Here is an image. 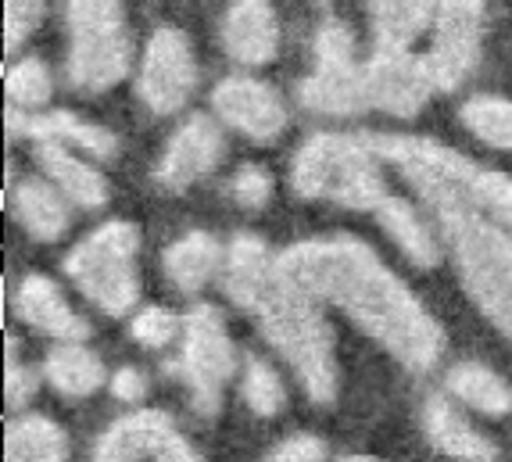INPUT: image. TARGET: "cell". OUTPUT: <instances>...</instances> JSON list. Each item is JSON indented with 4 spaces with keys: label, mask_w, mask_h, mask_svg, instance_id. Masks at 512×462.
I'll use <instances>...</instances> for the list:
<instances>
[{
    "label": "cell",
    "mask_w": 512,
    "mask_h": 462,
    "mask_svg": "<svg viewBox=\"0 0 512 462\" xmlns=\"http://www.w3.org/2000/svg\"><path fill=\"white\" fill-rule=\"evenodd\" d=\"M97 462H137V459H165V462H197L194 452L180 427L172 423L169 412L140 409L115 420L94 445Z\"/></svg>",
    "instance_id": "13"
},
{
    "label": "cell",
    "mask_w": 512,
    "mask_h": 462,
    "mask_svg": "<svg viewBox=\"0 0 512 462\" xmlns=\"http://www.w3.org/2000/svg\"><path fill=\"white\" fill-rule=\"evenodd\" d=\"M376 47H412L434 26V0H366Z\"/></svg>",
    "instance_id": "24"
},
{
    "label": "cell",
    "mask_w": 512,
    "mask_h": 462,
    "mask_svg": "<svg viewBox=\"0 0 512 462\" xmlns=\"http://www.w3.org/2000/svg\"><path fill=\"white\" fill-rule=\"evenodd\" d=\"M137 251V226L126 219H111L72 248V255L65 258V273L104 316H126L140 298Z\"/></svg>",
    "instance_id": "7"
},
{
    "label": "cell",
    "mask_w": 512,
    "mask_h": 462,
    "mask_svg": "<svg viewBox=\"0 0 512 462\" xmlns=\"http://www.w3.org/2000/svg\"><path fill=\"white\" fill-rule=\"evenodd\" d=\"M226 158V137L208 115H190L165 144L162 158L154 165V183L169 194L194 187L197 180H205L208 172H215Z\"/></svg>",
    "instance_id": "14"
},
{
    "label": "cell",
    "mask_w": 512,
    "mask_h": 462,
    "mask_svg": "<svg viewBox=\"0 0 512 462\" xmlns=\"http://www.w3.org/2000/svg\"><path fill=\"white\" fill-rule=\"evenodd\" d=\"M11 137H26V140H61V144L76 147V151L90 154L97 162H111L119 154V137L104 126L79 119L72 112H22V108H11L8 115Z\"/></svg>",
    "instance_id": "17"
},
{
    "label": "cell",
    "mask_w": 512,
    "mask_h": 462,
    "mask_svg": "<svg viewBox=\"0 0 512 462\" xmlns=\"http://www.w3.org/2000/svg\"><path fill=\"white\" fill-rule=\"evenodd\" d=\"M240 394H244V405H248L255 416H276V412H283V405H287L280 373L265 359H255V355H251L248 366H244Z\"/></svg>",
    "instance_id": "30"
},
{
    "label": "cell",
    "mask_w": 512,
    "mask_h": 462,
    "mask_svg": "<svg viewBox=\"0 0 512 462\" xmlns=\"http://www.w3.org/2000/svg\"><path fill=\"white\" fill-rule=\"evenodd\" d=\"M8 459H29V462H61L69 459V437L47 416H22L8 427L4 437Z\"/></svg>",
    "instance_id": "27"
},
{
    "label": "cell",
    "mask_w": 512,
    "mask_h": 462,
    "mask_svg": "<svg viewBox=\"0 0 512 462\" xmlns=\"http://www.w3.org/2000/svg\"><path fill=\"white\" fill-rule=\"evenodd\" d=\"M441 94L430 54H412L409 47H376L366 61V101L376 112L394 119H412Z\"/></svg>",
    "instance_id": "10"
},
{
    "label": "cell",
    "mask_w": 512,
    "mask_h": 462,
    "mask_svg": "<svg viewBox=\"0 0 512 462\" xmlns=\"http://www.w3.org/2000/svg\"><path fill=\"white\" fill-rule=\"evenodd\" d=\"M376 223L384 226V233L394 240V248L402 251L416 269H437L441 266V244H437L434 230L416 215V208L405 197L391 194L384 205L376 208Z\"/></svg>",
    "instance_id": "23"
},
{
    "label": "cell",
    "mask_w": 512,
    "mask_h": 462,
    "mask_svg": "<svg viewBox=\"0 0 512 462\" xmlns=\"http://www.w3.org/2000/svg\"><path fill=\"white\" fill-rule=\"evenodd\" d=\"M373 151L391 162L394 169L409 176H434L466 194L473 205H480L487 215H495L498 223L512 230V176L498 169H484V165L470 162L466 154L452 151V147L437 144L427 137H402V133H366Z\"/></svg>",
    "instance_id": "6"
},
{
    "label": "cell",
    "mask_w": 512,
    "mask_h": 462,
    "mask_svg": "<svg viewBox=\"0 0 512 462\" xmlns=\"http://www.w3.org/2000/svg\"><path fill=\"white\" fill-rule=\"evenodd\" d=\"M448 394H455L462 405L484 416H509L512 412V384L502 380L495 369L480 366V362H459L448 369Z\"/></svg>",
    "instance_id": "26"
},
{
    "label": "cell",
    "mask_w": 512,
    "mask_h": 462,
    "mask_svg": "<svg viewBox=\"0 0 512 462\" xmlns=\"http://www.w3.org/2000/svg\"><path fill=\"white\" fill-rule=\"evenodd\" d=\"M222 258H226V251L219 248V240H215L212 233L190 230L165 248L162 266L176 291L197 294V291H205L208 283H212V276L219 273Z\"/></svg>",
    "instance_id": "21"
},
{
    "label": "cell",
    "mask_w": 512,
    "mask_h": 462,
    "mask_svg": "<svg viewBox=\"0 0 512 462\" xmlns=\"http://www.w3.org/2000/svg\"><path fill=\"white\" fill-rule=\"evenodd\" d=\"M43 380L65 398H90L104 384V362L83 341H61L43 362Z\"/></svg>",
    "instance_id": "25"
},
{
    "label": "cell",
    "mask_w": 512,
    "mask_h": 462,
    "mask_svg": "<svg viewBox=\"0 0 512 462\" xmlns=\"http://www.w3.org/2000/svg\"><path fill=\"white\" fill-rule=\"evenodd\" d=\"M4 90H8V104L11 108H22V112H40L47 108L54 94L51 72L40 58H22L15 61L4 76Z\"/></svg>",
    "instance_id": "29"
},
{
    "label": "cell",
    "mask_w": 512,
    "mask_h": 462,
    "mask_svg": "<svg viewBox=\"0 0 512 462\" xmlns=\"http://www.w3.org/2000/svg\"><path fill=\"white\" fill-rule=\"evenodd\" d=\"M423 434H427V441L437 452L452 455V459H466V462L498 459L495 441H487L480 430H473L466 423V416L448 398H441V394H430L427 402H423Z\"/></svg>",
    "instance_id": "20"
},
{
    "label": "cell",
    "mask_w": 512,
    "mask_h": 462,
    "mask_svg": "<svg viewBox=\"0 0 512 462\" xmlns=\"http://www.w3.org/2000/svg\"><path fill=\"white\" fill-rule=\"evenodd\" d=\"M373 144L351 133H316L298 147L291 162V183L308 201H330L351 212H376L391 190L380 172Z\"/></svg>",
    "instance_id": "4"
},
{
    "label": "cell",
    "mask_w": 512,
    "mask_h": 462,
    "mask_svg": "<svg viewBox=\"0 0 512 462\" xmlns=\"http://www.w3.org/2000/svg\"><path fill=\"white\" fill-rule=\"evenodd\" d=\"M129 334L147 351L169 348V344L183 334V319H176L172 312H165V308H158V305L140 308L137 316H133V323H129Z\"/></svg>",
    "instance_id": "31"
},
{
    "label": "cell",
    "mask_w": 512,
    "mask_h": 462,
    "mask_svg": "<svg viewBox=\"0 0 512 462\" xmlns=\"http://www.w3.org/2000/svg\"><path fill=\"white\" fill-rule=\"evenodd\" d=\"M111 394H115L119 402H140L147 394V377L137 366H122L119 373L111 377Z\"/></svg>",
    "instance_id": "36"
},
{
    "label": "cell",
    "mask_w": 512,
    "mask_h": 462,
    "mask_svg": "<svg viewBox=\"0 0 512 462\" xmlns=\"http://www.w3.org/2000/svg\"><path fill=\"white\" fill-rule=\"evenodd\" d=\"M222 291L237 308L258 323L262 337L280 351L294 369L305 394L316 405L337 398V351L330 323L319 312V301L308 298L276 269L265 240L255 233H237L222 258Z\"/></svg>",
    "instance_id": "2"
},
{
    "label": "cell",
    "mask_w": 512,
    "mask_h": 462,
    "mask_svg": "<svg viewBox=\"0 0 512 462\" xmlns=\"http://www.w3.org/2000/svg\"><path fill=\"white\" fill-rule=\"evenodd\" d=\"M212 112L255 144H273L287 129V108H283L280 94L262 79L226 76L212 90Z\"/></svg>",
    "instance_id": "15"
},
{
    "label": "cell",
    "mask_w": 512,
    "mask_h": 462,
    "mask_svg": "<svg viewBox=\"0 0 512 462\" xmlns=\"http://www.w3.org/2000/svg\"><path fill=\"white\" fill-rule=\"evenodd\" d=\"M36 162H40L43 176L69 197L72 205L83 212H97L108 205V180L94 165H86L76 154V147L61 144V140H40L36 144Z\"/></svg>",
    "instance_id": "19"
},
{
    "label": "cell",
    "mask_w": 512,
    "mask_h": 462,
    "mask_svg": "<svg viewBox=\"0 0 512 462\" xmlns=\"http://www.w3.org/2000/svg\"><path fill=\"white\" fill-rule=\"evenodd\" d=\"M36 387H40V373H33V369H26V366H18V362L11 359L8 387H4V391H8V405H11V409H22V405L33 402Z\"/></svg>",
    "instance_id": "35"
},
{
    "label": "cell",
    "mask_w": 512,
    "mask_h": 462,
    "mask_svg": "<svg viewBox=\"0 0 512 462\" xmlns=\"http://www.w3.org/2000/svg\"><path fill=\"white\" fill-rule=\"evenodd\" d=\"M301 108L316 115L348 119L369 108L366 65L355 58V36L341 22H326L312 43V72L298 83Z\"/></svg>",
    "instance_id": "9"
},
{
    "label": "cell",
    "mask_w": 512,
    "mask_h": 462,
    "mask_svg": "<svg viewBox=\"0 0 512 462\" xmlns=\"http://www.w3.org/2000/svg\"><path fill=\"white\" fill-rule=\"evenodd\" d=\"M237 369V351L226 334V323L212 305H194L183 319L180 359L172 373L183 380L190 394V409L201 420H215L222 409V387Z\"/></svg>",
    "instance_id": "8"
},
{
    "label": "cell",
    "mask_w": 512,
    "mask_h": 462,
    "mask_svg": "<svg viewBox=\"0 0 512 462\" xmlns=\"http://www.w3.org/2000/svg\"><path fill=\"white\" fill-rule=\"evenodd\" d=\"M269 459H280V462H319V459H326V445L319 441V437H312V434H294V437H287V441H280V445L269 452Z\"/></svg>",
    "instance_id": "34"
},
{
    "label": "cell",
    "mask_w": 512,
    "mask_h": 462,
    "mask_svg": "<svg viewBox=\"0 0 512 462\" xmlns=\"http://www.w3.org/2000/svg\"><path fill=\"white\" fill-rule=\"evenodd\" d=\"M434 4L437 11L430 61H434L441 94H452L480 65L487 0H434Z\"/></svg>",
    "instance_id": "12"
},
{
    "label": "cell",
    "mask_w": 512,
    "mask_h": 462,
    "mask_svg": "<svg viewBox=\"0 0 512 462\" xmlns=\"http://www.w3.org/2000/svg\"><path fill=\"white\" fill-rule=\"evenodd\" d=\"M69 197L51 180H22L15 187V219L18 226L40 244H54L69 233Z\"/></svg>",
    "instance_id": "22"
},
{
    "label": "cell",
    "mask_w": 512,
    "mask_h": 462,
    "mask_svg": "<svg viewBox=\"0 0 512 462\" xmlns=\"http://www.w3.org/2000/svg\"><path fill=\"white\" fill-rule=\"evenodd\" d=\"M230 194L244 212H262L269 205V197H273V176L262 169V165H244L237 169L230 183Z\"/></svg>",
    "instance_id": "32"
},
{
    "label": "cell",
    "mask_w": 512,
    "mask_h": 462,
    "mask_svg": "<svg viewBox=\"0 0 512 462\" xmlns=\"http://www.w3.org/2000/svg\"><path fill=\"white\" fill-rule=\"evenodd\" d=\"M276 269L319 305L341 308L409 373H430L441 362L448 344L441 323L362 240H301L276 255Z\"/></svg>",
    "instance_id": "1"
},
{
    "label": "cell",
    "mask_w": 512,
    "mask_h": 462,
    "mask_svg": "<svg viewBox=\"0 0 512 462\" xmlns=\"http://www.w3.org/2000/svg\"><path fill=\"white\" fill-rule=\"evenodd\" d=\"M15 312L22 323H29L47 337H58V341H86L90 337V323L65 301L58 283L47 276H26L18 283Z\"/></svg>",
    "instance_id": "18"
},
{
    "label": "cell",
    "mask_w": 512,
    "mask_h": 462,
    "mask_svg": "<svg viewBox=\"0 0 512 462\" xmlns=\"http://www.w3.org/2000/svg\"><path fill=\"white\" fill-rule=\"evenodd\" d=\"M434 212L448 255L473 305L512 341V230L434 176H409Z\"/></svg>",
    "instance_id": "3"
},
{
    "label": "cell",
    "mask_w": 512,
    "mask_h": 462,
    "mask_svg": "<svg viewBox=\"0 0 512 462\" xmlns=\"http://www.w3.org/2000/svg\"><path fill=\"white\" fill-rule=\"evenodd\" d=\"M462 126L470 129L480 144L495 151H512V101L495 94H477L459 108Z\"/></svg>",
    "instance_id": "28"
},
{
    "label": "cell",
    "mask_w": 512,
    "mask_h": 462,
    "mask_svg": "<svg viewBox=\"0 0 512 462\" xmlns=\"http://www.w3.org/2000/svg\"><path fill=\"white\" fill-rule=\"evenodd\" d=\"M43 8H47L43 0H8V8H4V47H8L11 54L33 36L36 26H40Z\"/></svg>",
    "instance_id": "33"
},
{
    "label": "cell",
    "mask_w": 512,
    "mask_h": 462,
    "mask_svg": "<svg viewBox=\"0 0 512 462\" xmlns=\"http://www.w3.org/2000/svg\"><path fill=\"white\" fill-rule=\"evenodd\" d=\"M219 36L222 51L244 69H262L280 54V22L269 0H230Z\"/></svg>",
    "instance_id": "16"
},
{
    "label": "cell",
    "mask_w": 512,
    "mask_h": 462,
    "mask_svg": "<svg viewBox=\"0 0 512 462\" xmlns=\"http://www.w3.org/2000/svg\"><path fill=\"white\" fill-rule=\"evenodd\" d=\"M69 86L83 97L108 94L129 76L133 36L119 0H65Z\"/></svg>",
    "instance_id": "5"
},
{
    "label": "cell",
    "mask_w": 512,
    "mask_h": 462,
    "mask_svg": "<svg viewBox=\"0 0 512 462\" xmlns=\"http://www.w3.org/2000/svg\"><path fill=\"white\" fill-rule=\"evenodd\" d=\"M197 90V58L180 29L162 26L147 40L144 61L137 72V94L147 112L176 115L187 108Z\"/></svg>",
    "instance_id": "11"
}]
</instances>
